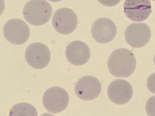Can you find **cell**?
<instances>
[{"mask_svg":"<svg viewBox=\"0 0 155 116\" xmlns=\"http://www.w3.org/2000/svg\"><path fill=\"white\" fill-rule=\"evenodd\" d=\"M107 64L111 74L117 77L130 76L134 71L136 66L134 53L130 50L123 48L117 49L112 53Z\"/></svg>","mask_w":155,"mask_h":116,"instance_id":"cell-1","label":"cell"},{"mask_svg":"<svg viewBox=\"0 0 155 116\" xmlns=\"http://www.w3.org/2000/svg\"><path fill=\"white\" fill-rule=\"evenodd\" d=\"M52 13V6L45 0H30L25 5L23 10L25 21L36 26L42 25L47 23Z\"/></svg>","mask_w":155,"mask_h":116,"instance_id":"cell-2","label":"cell"},{"mask_svg":"<svg viewBox=\"0 0 155 116\" xmlns=\"http://www.w3.org/2000/svg\"><path fill=\"white\" fill-rule=\"evenodd\" d=\"M69 101L67 91L58 86L52 87L47 89L42 98L44 107L48 111L53 113H59L66 109Z\"/></svg>","mask_w":155,"mask_h":116,"instance_id":"cell-3","label":"cell"},{"mask_svg":"<svg viewBox=\"0 0 155 116\" xmlns=\"http://www.w3.org/2000/svg\"><path fill=\"white\" fill-rule=\"evenodd\" d=\"M3 34L9 43L15 45H21L28 41L30 31L28 26L25 21L19 19L13 18L5 24Z\"/></svg>","mask_w":155,"mask_h":116,"instance_id":"cell-4","label":"cell"},{"mask_svg":"<svg viewBox=\"0 0 155 116\" xmlns=\"http://www.w3.org/2000/svg\"><path fill=\"white\" fill-rule=\"evenodd\" d=\"M54 29L62 34H68L73 32L78 24V18L71 9L62 8L54 13L52 18Z\"/></svg>","mask_w":155,"mask_h":116,"instance_id":"cell-5","label":"cell"},{"mask_svg":"<svg viewBox=\"0 0 155 116\" xmlns=\"http://www.w3.org/2000/svg\"><path fill=\"white\" fill-rule=\"evenodd\" d=\"M51 53L48 48L40 42L33 43L27 47L25 57L28 64L36 69H42L49 63Z\"/></svg>","mask_w":155,"mask_h":116,"instance_id":"cell-6","label":"cell"},{"mask_svg":"<svg viewBox=\"0 0 155 116\" xmlns=\"http://www.w3.org/2000/svg\"><path fill=\"white\" fill-rule=\"evenodd\" d=\"M125 37L127 43L134 48L142 47L149 42L151 32L149 26L143 23H132L126 28Z\"/></svg>","mask_w":155,"mask_h":116,"instance_id":"cell-7","label":"cell"},{"mask_svg":"<svg viewBox=\"0 0 155 116\" xmlns=\"http://www.w3.org/2000/svg\"><path fill=\"white\" fill-rule=\"evenodd\" d=\"M102 90L100 81L96 77L90 76L80 78L74 88L76 95L81 99L91 101L97 97Z\"/></svg>","mask_w":155,"mask_h":116,"instance_id":"cell-8","label":"cell"},{"mask_svg":"<svg viewBox=\"0 0 155 116\" xmlns=\"http://www.w3.org/2000/svg\"><path fill=\"white\" fill-rule=\"evenodd\" d=\"M114 23L107 18H100L93 24L91 29L92 36L97 42L106 44L112 40L117 34Z\"/></svg>","mask_w":155,"mask_h":116,"instance_id":"cell-9","label":"cell"},{"mask_svg":"<svg viewBox=\"0 0 155 116\" xmlns=\"http://www.w3.org/2000/svg\"><path fill=\"white\" fill-rule=\"evenodd\" d=\"M124 9L127 17L135 22L145 20L152 13L150 0H125Z\"/></svg>","mask_w":155,"mask_h":116,"instance_id":"cell-10","label":"cell"},{"mask_svg":"<svg viewBox=\"0 0 155 116\" xmlns=\"http://www.w3.org/2000/svg\"><path fill=\"white\" fill-rule=\"evenodd\" d=\"M107 93L109 98L114 103L123 105L128 102L131 98L133 90L130 83L122 79H117L108 86Z\"/></svg>","mask_w":155,"mask_h":116,"instance_id":"cell-11","label":"cell"},{"mask_svg":"<svg viewBox=\"0 0 155 116\" xmlns=\"http://www.w3.org/2000/svg\"><path fill=\"white\" fill-rule=\"evenodd\" d=\"M65 55L67 60L72 64L81 66L89 60L90 50L85 43L80 40H74L71 42L67 47Z\"/></svg>","mask_w":155,"mask_h":116,"instance_id":"cell-12","label":"cell"},{"mask_svg":"<svg viewBox=\"0 0 155 116\" xmlns=\"http://www.w3.org/2000/svg\"><path fill=\"white\" fill-rule=\"evenodd\" d=\"M38 116L36 108L30 104L21 102L14 105L11 108L9 115Z\"/></svg>","mask_w":155,"mask_h":116,"instance_id":"cell-13","label":"cell"},{"mask_svg":"<svg viewBox=\"0 0 155 116\" xmlns=\"http://www.w3.org/2000/svg\"><path fill=\"white\" fill-rule=\"evenodd\" d=\"M145 108L146 112L149 116H155V95L148 99Z\"/></svg>","mask_w":155,"mask_h":116,"instance_id":"cell-14","label":"cell"},{"mask_svg":"<svg viewBox=\"0 0 155 116\" xmlns=\"http://www.w3.org/2000/svg\"><path fill=\"white\" fill-rule=\"evenodd\" d=\"M147 86L151 92L155 94V72L151 74L148 77L147 80Z\"/></svg>","mask_w":155,"mask_h":116,"instance_id":"cell-15","label":"cell"},{"mask_svg":"<svg viewBox=\"0 0 155 116\" xmlns=\"http://www.w3.org/2000/svg\"><path fill=\"white\" fill-rule=\"evenodd\" d=\"M102 5L109 7L114 6L118 3L120 0H97Z\"/></svg>","mask_w":155,"mask_h":116,"instance_id":"cell-16","label":"cell"},{"mask_svg":"<svg viewBox=\"0 0 155 116\" xmlns=\"http://www.w3.org/2000/svg\"><path fill=\"white\" fill-rule=\"evenodd\" d=\"M50 2H59L62 0H48Z\"/></svg>","mask_w":155,"mask_h":116,"instance_id":"cell-17","label":"cell"},{"mask_svg":"<svg viewBox=\"0 0 155 116\" xmlns=\"http://www.w3.org/2000/svg\"><path fill=\"white\" fill-rule=\"evenodd\" d=\"M153 60H154V64H155V55H154V57Z\"/></svg>","mask_w":155,"mask_h":116,"instance_id":"cell-18","label":"cell"},{"mask_svg":"<svg viewBox=\"0 0 155 116\" xmlns=\"http://www.w3.org/2000/svg\"><path fill=\"white\" fill-rule=\"evenodd\" d=\"M153 0V1H155V0Z\"/></svg>","mask_w":155,"mask_h":116,"instance_id":"cell-19","label":"cell"}]
</instances>
